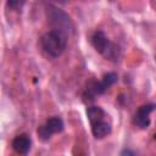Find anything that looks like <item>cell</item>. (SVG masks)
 I'll list each match as a JSON object with an SVG mask.
<instances>
[{
	"mask_svg": "<svg viewBox=\"0 0 156 156\" xmlns=\"http://www.w3.org/2000/svg\"><path fill=\"white\" fill-rule=\"evenodd\" d=\"M93 45L95 48V50L102 55H105V52L108 50V48L111 46L110 45V41L107 39V37L102 33V32H96L94 35H93Z\"/></svg>",
	"mask_w": 156,
	"mask_h": 156,
	"instance_id": "5",
	"label": "cell"
},
{
	"mask_svg": "<svg viewBox=\"0 0 156 156\" xmlns=\"http://www.w3.org/2000/svg\"><path fill=\"white\" fill-rule=\"evenodd\" d=\"M38 134H39V136H40L43 140H48V139H50V136H51V134L45 129L44 126L39 127V129H38Z\"/></svg>",
	"mask_w": 156,
	"mask_h": 156,
	"instance_id": "10",
	"label": "cell"
},
{
	"mask_svg": "<svg viewBox=\"0 0 156 156\" xmlns=\"http://www.w3.org/2000/svg\"><path fill=\"white\" fill-rule=\"evenodd\" d=\"M156 108V106L154 104H147L144 106H140L139 110L135 113L134 117V123L136 126H139L140 128H147L150 124V119H149V115Z\"/></svg>",
	"mask_w": 156,
	"mask_h": 156,
	"instance_id": "3",
	"label": "cell"
},
{
	"mask_svg": "<svg viewBox=\"0 0 156 156\" xmlns=\"http://www.w3.org/2000/svg\"><path fill=\"white\" fill-rule=\"evenodd\" d=\"M46 16L49 18L50 24L52 26V29L60 30V32L65 33L66 35L72 33L73 24H72V21L66 12H63L62 10H60L57 7L49 6L46 9Z\"/></svg>",
	"mask_w": 156,
	"mask_h": 156,
	"instance_id": "2",
	"label": "cell"
},
{
	"mask_svg": "<svg viewBox=\"0 0 156 156\" xmlns=\"http://www.w3.org/2000/svg\"><path fill=\"white\" fill-rule=\"evenodd\" d=\"M44 127H45V129L52 135V134H55V133L62 132L65 124H63V121H62L60 117H51V118H49V119L46 121V123L44 124Z\"/></svg>",
	"mask_w": 156,
	"mask_h": 156,
	"instance_id": "7",
	"label": "cell"
},
{
	"mask_svg": "<svg viewBox=\"0 0 156 156\" xmlns=\"http://www.w3.org/2000/svg\"><path fill=\"white\" fill-rule=\"evenodd\" d=\"M87 116L90 121V124H94L99 121H102L105 119V112L104 110L100 107V106H90L88 110H87Z\"/></svg>",
	"mask_w": 156,
	"mask_h": 156,
	"instance_id": "8",
	"label": "cell"
},
{
	"mask_svg": "<svg viewBox=\"0 0 156 156\" xmlns=\"http://www.w3.org/2000/svg\"><path fill=\"white\" fill-rule=\"evenodd\" d=\"M40 46L48 56L58 57L67 46V35L60 30L51 29L41 35Z\"/></svg>",
	"mask_w": 156,
	"mask_h": 156,
	"instance_id": "1",
	"label": "cell"
},
{
	"mask_svg": "<svg viewBox=\"0 0 156 156\" xmlns=\"http://www.w3.org/2000/svg\"><path fill=\"white\" fill-rule=\"evenodd\" d=\"M23 4H24L23 1H22V2H20V1H9V2H7V5H9L10 7H21Z\"/></svg>",
	"mask_w": 156,
	"mask_h": 156,
	"instance_id": "11",
	"label": "cell"
},
{
	"mask_svg": "<svg viewBox=\"0 0 156 156\" xmlns=\"http://www.w3.org/2000/svg\"><path fill=\"white\" fill-rule=\"evenodd\" d=\"M91 133L95 138L101 139L111 133V123L107 122L106 119L99 121V122L91 124Z\"/></svg>",
	"mask_w": 156,
	"mask_h": 156,
	"instance_id": "6",
	"label": "cell"
},
{
	"mask_svg": "<svg viewBox=\"0 0 156 156\" xmlns=\"http://www.w3.org/2000/svg\"><path fill=\"white\" fill-rule=\"evenodd\" d=\"M30 145H32V141H30V138L27 134L17 135L12 141L13 150L18 154H22V155H26L30 150Z\"/></svg>",
	"mask_w": 156,
	"mask_h": 156,
	"instance_id": "4",
	"label": "cell"
},
{
	"mask_svg": "<svg viewBox=\"0 0 156 156\" xmlns=\"http://www.w3.org/2000/svg\"><path fill=\"white\" fill-rule=\"evenodd\" d=\"M119 156H135V155H134L133 151H130V150H128V149H124V150L121 151Z\"/></svg>",
	"mask_w": 156,
	"mask_h": 156,
	"instance_id": "12",
	"label": "cell"
},
{
	"mask_svg": "<svg viewBox=\"0 0 156 156\" xmlns=\"http://www.w3.org/2000/svg\"><path fill=\"white\" fill-rule=\"evenodd\" d=\"M116 82H117V74L113 73V72H110V73H107V74L104 76L101 84H102V87L106 89V88L111 87L112 84H115Z\"/></svg>",
	"mask_w": 156,
	"mask_h": 156,
	"instance_id": "9",
	"label": "cell"
}]
</instances>
